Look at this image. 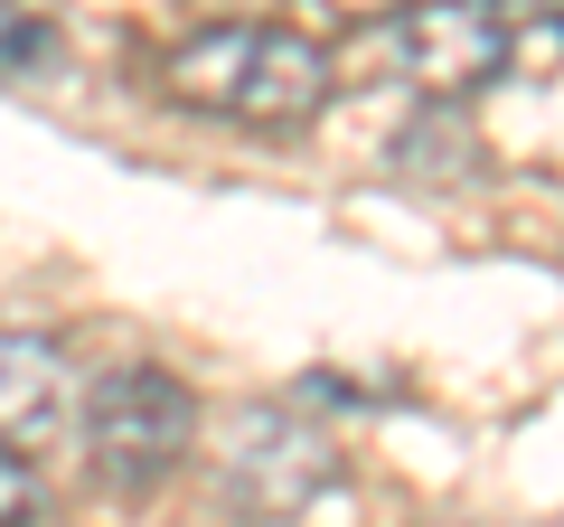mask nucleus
Masks as SVG:
<instances>
[{
    "label": "nucleus",
    "mask_w": 564,
    "mask_h": 527,
    "mask_svg": "<svg viewBox=\"0 0 564 527\" xmlns=\"http://www.w3.org/2000/svg\"><path fill=\"white\" fill-rule=\"evenodd\" d=\"M76 415V377L39 330H0V452H39Z\"/></svg>",
    "instance_id": "5"
},
{
    "label": "nucleus",
    "mask_w": 564,
    "mask_h": 527,
    "mask_svg": "<svg viewBox=\"0 0 564 527\" xmlns=\"http://www.w3.org/2000/svg\"><path fill=\"white\" fill-rule=\"evenodd\" d=\"M339 10H395V0H339Z\"/></svg>",
    "instance_id": "9"
},
{
    "label": "nucleus",
    "mask_w": 564,
    "mask_h": 527,
    "mask_svg": "<svg viewBox=\"0 0 564 527\" xmlns=\"http://www.w3.org/2000/svg\"><path fill=\"white\" fill-rule=\"evenodd\" d=\"M170 95L226 122H263L292 132L329 104V47L273 20H236V29H198L188 47H170Z\"/></svg>",
    "instance_id": "1"
},
{
    "label": "nucleus",
    "mask_w": 564,
    "mask_h": 527,
    "mask_svg": "<svg viewBox=\"0 0 564 527\" xmlns=\"http://www.w3.org/2000/svg\"><path fill=\"white\" fill-rule=\"evenodd\" d=\"M377 57L433 104H462L489 76H508V10L499 0H395L377 10Z\"/></svg>",
    "instance_id": "3"
},
{
    "label": "nucleus",
    "mask_w": 564,
    "mask_h": 527,
    "mask_svg": "<svg viewBox=\"0 0 564 527\" xmlns=\"http://www.w3.org/2000/svg\"><path fill=\"white\" fill-rule=\"evenodd\" d=\"M329 481V433L302 424V415H263L245 406L236 415V452H226V490H236V508H263V518H292L302 499H321Z\"/></svg>",
    "instance_id": "4"
},
{
    "label": "nucleus",
    "mask_w": 564,
    "mask_h": 527,
    "mask_svg": "<svg viewBox=\"0 0 564 527\" xmlns=\"http://www.w3.org/2000/svg\"><path fill=\"white\" fill-rule=\"evenodd\" d=\"M0 527H39V471L20 452H0Z\"/></svg>",
    "instance_id": "8"
},
{
    "label": "nucleus",
    "mask_w": 564,
    "mask_h": 527,
    "mask_svg": "<svg viewBox=\"0 0 564 527\" xmlns=\"http://www.w3.org/2000/svg\"><path fill=\"white\" fill-rule=\"evenodd\" d=\"M76 433H85L95 481L132 499V490H161L170 471L188 462L198 396H188L170 367H104V377H85V396H76Z\"/></svg>",
    "instance_id": "2"
},
{
    "label": "nucleus",
    "mask_w": 564,
    "mask_h": 527,
    "mask_svg": "<svg viewBox=\"0 0 564 527\" xmlns=\"http://www.w3.org/2000/svg\"><path fill=\"white\" fill-rule=\"evenodd\" d=\"M47 20L29 10V0H0V76H29V66H47Z\"/></svg>",
    "instance_id": "7"
},
{
    "label": "nucleus",
    "mask_w": 564,
    "mask_h": 527,
    "mask_svg": "<svg viewBox=\"0 0 564 527\" xmlns=\"http://www.w3.org/2000/svg\"><path fill=\"white\" fill-rule=\"evenodd\" d=\"M395 170L404 180H443V189L480 180V142H470L462 104H423V114L395 132Z\"/></svg>",
    "instance_id": "6"
}]
</instances>
